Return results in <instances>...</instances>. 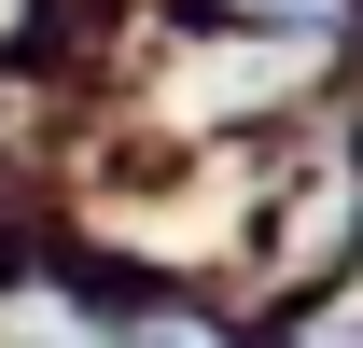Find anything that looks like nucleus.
Segmentation results:
<instances>
[{"instance_id": "obj_2", "label": "nucleus", "mask_w": 363, "mask_h": 348, "mask_svg": "<svg viewBox=\"0 0 363 348\" xmlns=\"http://www.w3.org/2000/svg\"><path fill=\"white\" fill-rule=\"evenodd\" d=\"M126 348H196V335H182V320H154V335H126Z\"/></svg>"}, {"instance_id": "obj_1", "label": "nucleus", "mask_w": 363, "mask_h": 348, "mask_svg": "<svg viewBox=\"0 0 363 348\" xmlns=\"http://www.w3.org/2000/svg\"><path fill=\"white\" fill-rule=\"evenodd\" d=\"M0 348H84V335H70V306H0Z\"/></svg>"}]
</instances>
